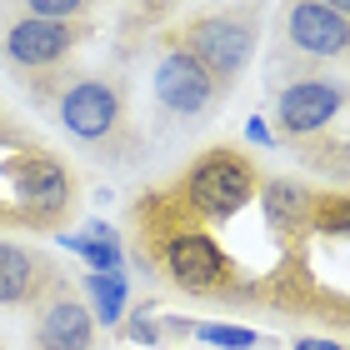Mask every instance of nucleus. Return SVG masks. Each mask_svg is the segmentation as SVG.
<instances>
[{"label": "nucleus", "instance_id": "nucleus-20", "mask_svg": "<svg viewBox=\"0 0 350 350\" xmlns=\"http://www.w3.org/2000/svg\"><path fill=\"white\" fill-rule=\"evenodd\" d=\"M295 350H345V345H336V340H321V336H300V340H295Z\"/></svg>", "mask_w": 350, "mask_h": 350}, {"label": "nucleus", "instance_id": "nucleus-16", "mask_svg": "<svg viewBox=\"0 0 350 350\" xmlns=\"http://www.w3.org/2000/svg\"><path fill=\"white\" fill-rule=\"evenodd\" d=\"M310 226L325 230V235H350V200L336 196V200H310Z\"/></svg>", "mask_w": 350, "mask_h": 350}, {"label": "nucleus", "instance_id": "nucleus-12", "mask_svg": "<svg viewBox=\"0 0 350 350\" xmlns=\"http://www.w3.org/2000/svg\"><path fill=\"white\" fill-rule=\"evenodd\" d=\"M260 205H265V220H270L280 235L306 230V220H310V196H306L295 180H265Z\"/></svg>", "mask_w": 350, "mask_h": 350}, {"label": "nucleus", "instance_id": "nucleus-10", "mask_svg": "<svg viewBox=\"0 0 350 350\" xmlns=\"http://www.w3.org/2000/svg\"><path fill=\"white\" fill-rule=\"evenodd\" d=\"M55 285H60V270L40 250L0 241V306H30L36 310Z\"/></svg>", "mask_w": 350, "mask_h": 350}, {"label": "nucleus", "instance_id": "nucleus-9", "mask_svg": "<svg viewBox=\"0 0 350 350\" xmlns=\"http://www.w3.org/2000/svg\"><path fill=\"white\" fill-rule=\"evenodd\" d=\"M285 40L300 55H345L350 51V21L321 0H291L285 5Z\"/></svg>", "mask_w": 350, "mask_h": 350}, {"label": "nucleus", "instance_id": "nucleus-8", "mask_svg": "<svg viewBox=\"0 0 350 350\" xmlns=\"http://www.w3.org/2000/svg\"><path fill=\"white\" fill-rule=\"evenodd\" d=\"M345 105V85L340 81H291L275 95V125L285 135H315L336 120V110Z\"/></svg>", "mask_w": 350, "mask_h": 350}, {"label": "nucleus", "instance_id": "nucleus-4", "mask_svg": "<svg viewBox=\"0 0 350 350\" xmlns=\"http://www.w3.org/2000/svg\"><path fill=\"white\" fill-rule=\"evenodd\" d=\"M85 40H90V21H36V15H15L5 25V60L15 70H51Z\"/></svg>", "mask_w": 350, "mask_h": 350}, {"label": "nucleus", "instance_id": "nucleus-14", "mask_svg": "<svg viewBox=\"0 0 350 350\" xmlns=\"http://www.w3.org/2000/svg\"><path fill=\"white\" fill-rule=\"evenodd\" d=\"M85 285H90V300H95L90 315L105 321V325H116L120 310H125V275H120V270H95Z\"/></svg>", "mask_w": 350, "mask_h": 350}, {"label": "nucleus", "instance_id": "nucleus-6", "mask_svg": "<svg viewBox=\"0 0 350 350\" xmlns=\"http://www.w3.org/2000/svg\"><path fill=\"white\" fill-rule=\"evenodd\" d=\"M30 345L36 350H90L95 345V315H90L85 300L70 291V280H60L36 306Z\"/></svg>", "mask_w": 350, "mask_h": 350}, {"label": "nucleus", "instance_id": "nucleus-21", "mask_svg": "<svg viewBox=\"0 0 350 350\" xmlns=\"http://www.w3.org/2000/svg\"><path fill=\"white\" fill-rule=\"evenodd\" d=\"M321 5H330L336 15H345V21H350V0H321Z\"/></svg>", "mask_w": 350, "mask_h": 350}, {"label": "nucleus", "instance_id": "nucleus-19", "mask_svg": "<svg viewBox=\"0 0 350 350\" xmlns=\"http://www.w3.org/2000/svg\"><path fill=\"white\" fill-rule=\"evenodd\" d=\"M245 135H250V140H265V146H270V140H275V135H270V125H265V116H250Z\"/></svg>", "mask_w": 350, "mask_h": 350}, {"label": "nucleus", "instance_id": "nucleus-11", "mask_svg": "<svg viewBox=\"0 0 350 350\" xmlns=\"http://www.w3.org/2000/svg\"><path fill=\"white\" fill-rule=\"evenodd\" d=\"M15 196L30 211H60L70 200V175L60 161L51 155H36V161H21V175H15Z\"/></svg>", "mask_w": 350, "mask_h": 350}, {"label": "nucleus", "instance_id": "nucleus-3", "mask_svg": "<svg viewBox=\"0 0 350 350\" xmlns=\"http://www.w3.org/2000/svg\"><path fill=\"white\" fill-rule=\"evenodd\" d=\"M256 196V170L241 150H205L185 175V200L205 220H230Z\"/></svg>", "mask_w": 350, "mask_h": 350}, {"label": "nucleus", "instance_id": "nucleus-13", "mask_svg": "<svg viewBox=\"0 0 350 350\" xmlns=\"http://www.w3.org/2000/svg\"><path fill=\"white\" fill-rule=\"evenodd\" d=\"M66 245L81 250V256H85L95 270H120V245H116V235H110L100 220H90L81 235H66Z\"/></svg>", "mask_w": 350, "mask_h": 350}, {"label": "nucleus", "instance_id": "nucleus-7", "mask_svg": "<svg viewBox=\"0 0 350 350\" xmlns=\"http://www.w3.org/2000/svg\"><path fill=\"white\" fill-rule=\"evenodd\" d=\"M220 85L211 81V70L200 66L196 55H185L180 45H170L155 66V100H161L170 116H200V110L215 105Z\"/></svg>", "mask_w": 350, "mask_h": 350}, {"label": "nucleus", "instance_id": "nucleus-15", "mask_svg": "<svg viewBox=\"0 0 350 350\" xmlns=\"http://www.w3.org/2000/svg\"><path fill=\"white\" fill-rule=\"evenodd\" d=\"M10 5L15 15H36V21H85L95 0H10Z\"/></svg>", "mask_w": 350, "mask_h": 350}, {"label": "nucleus", "instance_id": "nucleus-1", "mask_svg": "<svg viewBox=\"0 0 350 350\" xmlns=\"http://www.w3.org/2000/svg\"><path fill=\"white\" fill-rule=\"evenodd\" d=\"M175 45H180L185 55H196L220 90H230L245 75L250 55H256V45H260V21H256L250 5L205 10V15H190V21L175 30Z\"/></svg>", "mask_w": 350, "mask_h": 350}, {"label": "nucleus", "instance_id": "nucleus-18", "mask_svg": "<svg viewBox=\"0 0 350 350\" xmlns=\"http://www.w3.org/2000/svg\"><path fill=\"white\" fill-rule=\"evenodd\" d=\"M125 336H131V340H146V345H155V340H161V325H155V321H146V310H140L135 321H131V330H125Z\"/></svg>", "mask_w": 350, "mask_h": 350}, {"label": "nucleus", "instance_id": "nucleus-5", "mask_svg": "<svg viewBox=\"0 0 350 350\" xmlns=\"http://www.w3.org/2000/svg\"><path fill=\"white\" fill-rule=\"evenodd\" d=\"M161 260H165V275L180 285V291H196V295H215V291H226V280H230L226 250L200 230H175L161 245Z\"/></svg>", "mask_w": 350, "mask_h": 350}, {"label": "nucleus", "instance_id": "nucleus-2", "mask_svg": "<svg viewBox=\"0 0 350 350\" xmlns=\"http://www.w3.org/2000/svg\"><path fill=\"white\" fill-rule=\"evenodd\" d=\"M55 110H60V125L70 131V140H81L85 150L125 155L135 146L125 90L116 81H105V75H81V81H70L66 95L55 100Z\"/></svg>", "mask_w": 350, "mask_h": 350}, {"label": "nucleus", "instance_id": "nucleus-17", "mask_svg": "<svg viewBox=\"0 0 350 350\" xmlns=\"http://www.w3.org/2000/svg\"><path fill=\"white\" fill-rule=\"evenodd\" d=\"M196 336L220 345V350H256L260 345V336H256V330H245V325H196Z\"/></svg>", "mask_w": 350, "mask_h": 350}]
</instances>
